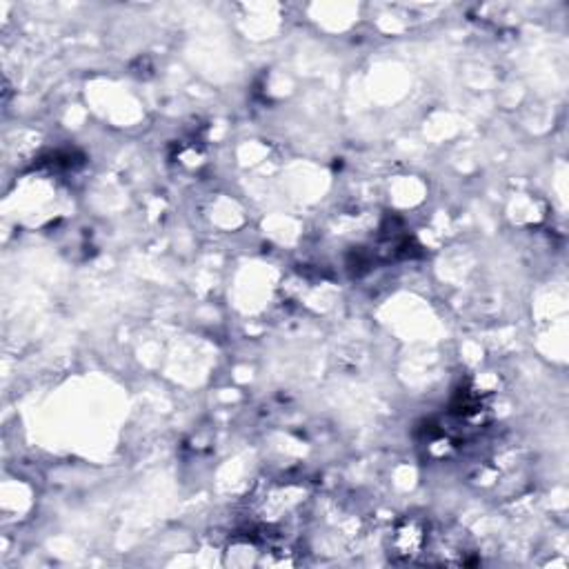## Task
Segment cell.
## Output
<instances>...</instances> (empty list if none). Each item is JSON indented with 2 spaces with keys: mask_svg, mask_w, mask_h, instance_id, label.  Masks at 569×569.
<instances>
[{
  "mask_svg": "<svg viewBox=\"0 0 569 569\" xmlns=\"http://www.w3.org/2000/svg\"><path fill=\"white\" fill-rule=\"evenodd\" d=\"M429 543L427 527L421 521H405L392 536V554L396 563H414Z\"/></svg>",
  "mask_w": 569,
  "mask_h": 569,
  "instance_id": "obj_1",
  "label": "cell"
}]
</instances>
